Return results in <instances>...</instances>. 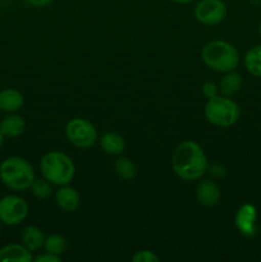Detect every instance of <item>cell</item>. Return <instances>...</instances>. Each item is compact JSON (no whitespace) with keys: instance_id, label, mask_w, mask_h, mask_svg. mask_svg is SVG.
Wrapping results in <instances>:
<instances>
[{"instance_id":"obj_1","label":"cell","mask_w":261,"mask_h":262,"mask_svg":"<svg viewBox=\"0 0 261 262\" xmlns=\"http://www.w3.org/2000/svg\"><path fill=\"white\" fill-rule=\"evenodd\" d=\"M171 166L183 181H196L207 170V159L199 143L184 141L178 145L171 155Z\"/></svg>"},{"instance_id":"obj_2","label":"cell","mask_w":261,"mask_h":262,"mask_svg":"<svg viewBox=\"0 0 261 262\" xmlns=\"http://www.w3.org/2000/svg\"><path fill=\"white\" fill-rule=\"evenodd\" d=\"M201 58L210 69L222 73L234 71L240 64V54L235 46L223 40L207 42L202 48Z\"/></svg>"},{"instance_id":"obj_3","label":"cell","mask_w":261,"mask_h":262,"mask_svg":"<svg viewBox=\"0 0 261 262\" xmlns=\"http://www.w3.org/2000/svg\"><path fill=\"white\" fill-rule=\"evenodd\" d=\"M0 179L9 189L23 192L31 188L36 177L32 165L26 159L10 156L0 163Z\"/></svg>"},{"instance_id":"obj_4","label":"cell","mask_w":261,"mask_h":262,"mask_svg":"<svg viewBox=\"0 0 261 262\" xmlns=\"http://www.w3.org/2000/svg\"><path fill=\"white\" fill-rule=\"evenodd\" d=\"M41 174L54 186H67L73 179L76 166L68 155L60 151L45 154L40 161Z\"/></svg>"},{"instance_id":"obj_5","label":"cell","mask_w":261,"mask_h":262,"mask_svg":"<svg viewBox=\"0 0 261 262\" xmlns=\"http://www.w3.org/2000/svg\"><path fill=\"white\" fill-rule=\"evenodd\" d=\"M205 117L207 122L216 127L227 128L235 124L241 117V109L237 102L228 96H215L205 105Z\"/></svg>"},{"instance_id":"obj_6","label":"cell","mask_w":261,"mask_h":262,"mask_svg":"<svg viewBox=\"0 0 261 262\" xmlns=\"http://www.w3.org/2000/svg\"><path fill=\"white\" fill-rule=\"evenodd\" d=\"M66 136L69 142L78 148H90L97 140V130L92 123L83 118H73L66 125Z\"/></svg>"},{"instance_id":"obj_7","label":"cell","mask_w":261,"mask_h":262,"mask_svg":"<svg viewBox=\"0 0 261 262\" xmlns=\"http://www.w3.org/2000/svg\"><path fill=\"white\" fill-rule=\"evenodd\" d=\"M30 207L25 199L19 196H5L0 199V222L8 227H14L25 222Z\"/></svg>"},{"instance_id":"obj_8","label":"cell","mask_w":261,"mask_h":262,"mask_svg":"<svg viewBox=\"0 0 261 262\" xmlns=\"http://www.w3.org/2000/svg\"><path fill=\"white\" fill-rule=\"evenodd\" d=\"M194 17L205 26L219 25L227 17V7L223 0H200L194 7Z\"/></svg>"},{"instance_id":"obj_9","label":"cell","mask_w":261,"mask_h":262,"mask_svg":"<svg viewBox=\"0 0 261 262\" xmlns=\"http://www.w3.org/2000/svg\"><path fill=\"white\" fill-rule=\"evenodd\" d=\"M256 217L257 212L253 205L245 204L240 207L235 215V225L245 237H252L256 233Z\"/></svg>"},{"instance_id":"obj_10","label":"cell","mask_w":261,"mask_h":262,"mask_svg":"<svg viewBox=\"0 0 261 262\" xmlns=\"http://www.w3.org/2000/svg\"><path fill=\"white\" fill-rule=\"evenodd\" d=\"M196 197L200 204L204 206H215L220 200V188L216 183L206 179V181L200 182L197 186Z\"/></svg>"},{"instance_id":"obj_11","label":"cell","mask_w":261,"mask_h":262,"mask_svg":"<svg viewBox=\"0 0 261 262\" xmlns=\"http://www.w3.org/2000/svg\"><path fill=\"white\" fill-rule=\"evenodd\" d=\"M55 202L59 209L63 210L64 212H73L79 206L81 199H79L78 192L67 184V186H61V188L56 191Z\"/></svg>"},{"instance_id":"obj_12","label":"cell","mask_w":261,"mask_h":262,"mask_svg":"<svg viewBox=\"0 0 261 262\" xmlns=\"http://www.w3.org/2000/svg\"><path fill=\"white\" fill-rule=\"evenodd\" d=\"M15 261V262H31L33 261L32 252L23 245H7L0 248V262Z\"/></svg>"},{"instance_id":"obj_13","label":"cell","mask_w":261,"mask_h":262,"mask_svg":"<svg viewBox=\"0 0 261 262\" xmlns=\"http://www.w3.org/2000/svg\"><path fill=\"white\" fill-rule=\"evenodd\" d=\"M25 119L20 115L13 114V113H10V115H7L5 118H3V120L0 122V132L7 138L18 137V136H20L25 132Z\"/></svg>"},{"instance_id":"obj_14","label":"cell","mask_w":261,"mask_h":262,"mask_svg":"<svg viewBox=\"0 0 261 262\" xmlns=\"http://www.w3.org/2000/svg\"><path fill=\"white\" fill-rule=\"evenodd\" d=\"M25 104L23 95L18 90L4 89L0 91V110L5 113H15Z\"/></svg>"},{"instance_id":"obj_15","label":"cell","mask_w":261,"mask_h":262,"mask_svg":"<svg viewBox=\"0 0 261 262\" xmlns=\"http://www.w3.org/2000/svg\"><path fill=\"white\" fill-rule=\"evenodd\" d=\"M20 241L27 250H30L31 252H36L44 246L45 237H44V233L41 232V229H38L37 227L28 225L20 233Z\"/></svg>"},{"instance_id":"obj_16","label":"cell","mask_w":261,"mask_h":262,"mask_svg":"<svg viewBox=\"0 0 261 262\" xmlns=\"http://www.w3.org/2000/svg\"><path fill=\"white\" fill-rule=\"evenodd\" d=\"M100 146L109 155H122L125 148L124 138L115 132H106L100 137Z\"/></svg>"},{"instance_id":"obj_17","label":"cell","mask_w":261,"mask_h":262,"mask_svg":"<svg viewBox=\"0 0 261 262\" xmlns=\"http://www.w3.org/2000/svg\"><path fill=\"white\" fill-rule=\"evenodd\" d=\"M241 87H242V77H241V74L234 71H230L227 72V74L220 81L219 90L223 96L229 97L237 94Z\"/></svg>"},{"instance_id":"obj_18","label":"cell","mask_w":261,"mask_h":262,"mask_svg":"<svg viewBox=\"0 0 261 262\" xmlns=\"http://www.w3.org/2000/svg\"><path fill=\"white\" fill-rule=\"evenodd\" d=\"M243 64L248 73L261 78V45L252 46L246 53Z\"/></svg>"},{"instance_id":"obj_19","label":"cell","mask_w":261,"mask_h":262,"mask_svg":"<svg viewBox=\"0 0 261 262\" xmlns=\"http://www.w3.org/2000/svg\"><path fill=\"white\" fill-rule=\"evenodd\" d=\"M114 168L118 176L124 181H133L137 176V169H136L135 164L124 156H120L115 160Z\"/></svg>"},{"instance_id":"obj_20","label":"cell","mask_w":261,"mask_h":262,"mask_svg":"<svg viewBox=\"0 0 261 262\" xmlns=\"http://www.w3.org/2000/svg\"><path fill=\"white\" fill-rule=\"evenodd\" d=\"M44 247H45L46 252L54 253V255H63L66 252L67 247H68V242L66 238L60 234H50L49 237L45 238L44 242Z\"/></svg>"},{"instance_id":"obj_21","label":"cell","mask_w":261,"mask_h":262,"mask_svg":"<svg viewBox=\"0 0 261 262\" xmlns=\"http://www.w3.org/2000/svg\"><path fill=\"white\" fill-rule=\"evenodd\" d=\"M31 192H32L33 196L38 200H46L51 196L53 193V189H51L50 182L44 179H35L31 186Z\"/></svg>"},{"instance_id":"obj_22","label":"cell","mask_w":261,"mask_h":262,"mask_svg":"<svg viewBox=\"0 0 261 262\" xmlns=\"http://www.w3.org/2000/svg\"><path fill=\"white\" fill-rule=\"evenodd\" d=\"M133 262H159L160 258L156 255L155 252L150 250H141L133 255L132 257Z\"/></svg>"},{"instance_id":"obj_23","label":"cell","mask_w":261,"mask_h":262,"mask_svg":"<svg viewBox=\"0 0 261 262\" xmlns=\"http://www.w3.org/2000/svg\"><path fill=\"white\" fill-rule=\"evenodd\" d=\"M217 86L211 81H206L202 84V94L206 99H212V97L217 96Z\"/></svg>"},{"instance_id":"obj_24","label":"cell","mask_w":261,"mask_h":262,"mask_svg":"<svg viewBox=\"0 0 261 262\" xmlns=\"http://www.w3.org/2000/svg\"><path fill=\"white\" fill-rule=\"evenodd\" d=\"M33 261L36 262H60L61 258L60 256L54 255V253L45 252L42 255H38L37 257H33Z\"/></svg>"},{"instance_id":"obj_25","label":"cell","mask_w":261,"mask_h":262,"mask_svg":"<svg viewBox=\"0 0 261 262\" xmlns=\"http://www.w3.org/2000/svg\"><path fill=\"white\" fill-rule=\"evenodd\" d=\"M54 0H25V3H27L28 5L31 7H36V8H42V7H48L53 3Z\"/></svg>"},{"instance_id":"obj_26","label":"cell","mask_w":261,"mask_h":262,"mask_svg":"<svg viewBox=\"0 0 261 262\" xmlns=\"http://www.w3.org/2000/svg\"><path fill=\"white\" fill-rule=\"evenodd\" d=\"M170 2L177 3V4H188V3H192L193 0H170Z\"/></svg>"},{"instance_id":"obj_27","label":"cell","mask_w":261,"mask_h":262,"mask_svg":"<svg viewBox=\"0 0 261 262\" xmlns=\"http://www.w3.org/2000/svg\"><path fill=\"white\" fill-rule=\"evenodd\" d=\"M3 138H4V136H3V135H2V132H0V148H2V146H3V141H4V140H3Z\"/></svg>"},{"instance_id":"obj_28","label":"cell","mask_w":261,"mask_h":262,"mask_svg":"<svg viewBox=\"0 0 261 262\" xmlns=\"http://www.w3.org/2000/svg\"><path fill=\"white\" fill-rule=\"evenodd\" d=\"M258 31H260V35H261V22H260V27H258Z\"/></svg>"},{"instance_id":"obj_29","label":"cell","mask_w":261,"mask_h":262,"mask_svg":"<svg viewBox=\"0 0 261 262\" xmlns=\"http://www.w3.org/2000/svg\"><path fill=\"white\" fill-rule=\"evenodd\" d=\"M0 233H2V222H0Z\"/></svg>"}]
</instances>
